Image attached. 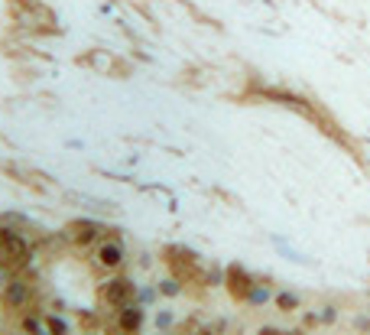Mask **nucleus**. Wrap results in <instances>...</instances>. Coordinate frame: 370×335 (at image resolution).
Listing matches in <instances>:
<instances>
[{"mask_svg": "<svg viewBox=\"0 0 370 335\" xmlns=\"http://www.w3.org/2000/svg\"><path fill=\"white\" fill-rule=\"evenodd\" d=\"M117 329L124 335H137L140 332V325H143V309H137V306L130 303V306H124V309H117Z\"/></svg>", "mask_w": 370, "mask_h": 335, "instance_id": "nucleus-5", "label": "nucleus"}, {"mask_svg": "<svg viewBox=\"0 0 370 335\" xmlns=\"http://www.w3.org/2000/svg\"><path fill=\"white\" fill-rule=\"evenodd\" d=\"M101 231H104V228L95 225V221H72V225L65 228L68 241H75V244H95Z\"/></svg>", "mask_w": 370, "mask_h": 335, "instance_id": "nucleus-4", "label": "nucleus"}, {"mask_svg": "<svg viewBox=\"0 0 370 335\" xmlns=\"http://www.w3.org/2000/svg\"><path fill=\"white\" fill-rule=\"evenodd\" d=\"M101 303L114 306V309H124V306L133 303V287L127 280H111L101 287Z\"/></svg>", "mask_w": 370, "mask_h": 335, "instance_id": "nucleus-2", "label": "nucleus"}, {"mask_svg": "<svg viewBox=\"0 0 370 335\" xmlns=\"http://www.w3.org/2000/svg\"><path fill=\"white\" fill-rule=\"evenodd\" d=\"M3 300H7V306H10V309H26V303L33 300V290L23 280H10V283H7Z\"/></svg>", "mask_w": 370, "mask_h": 335, "instance_id": "nucleus-6", "label": "nucleus"}, {"mask_svg": "<svg viewBox=\"0 0 370 335\" xmlns=\"http://www.w3.org/2000/svg\"><path fill=\"white\" fill-rule=\"evenodd\" d=\"M43 323H46V329H49V335H65L68 332V325H65L59 316H43Z\"/></svg>", "mask_w": 370, "mask_h": 335, "instance_id": "nucleus-7", "label": "nucleus"}, {"mask_svg": "<svg viewBox=\"0 0 370 335\" xmlns=\"http://www.w3.org/2000/svg\"><path fill=\"white\" fill-rule=\"evenodd\" d=\"M95 260L104 267V271H117V267L124 264V248H120V241H114V238L101 241L95 251Z\"/></svg>", "mask_w": 370, "mask_h": 335, "instance_id": "nucleus-3", "label": "nucleus"}, {"mask_svg": "<svg viewBox=\"0 0 370 335\" xmlns=\"http://www.w3.org/2000/svg\"><path fill=\"white\" fill-rule=\"evenodd\" d=\"M26 264V244L10 231H0V267H20Z\"/></svg>", "mask_w": 370, "mask_h": 335, "instance_id": "nucleus-1", "label": "nucleus"}]
</instances>
